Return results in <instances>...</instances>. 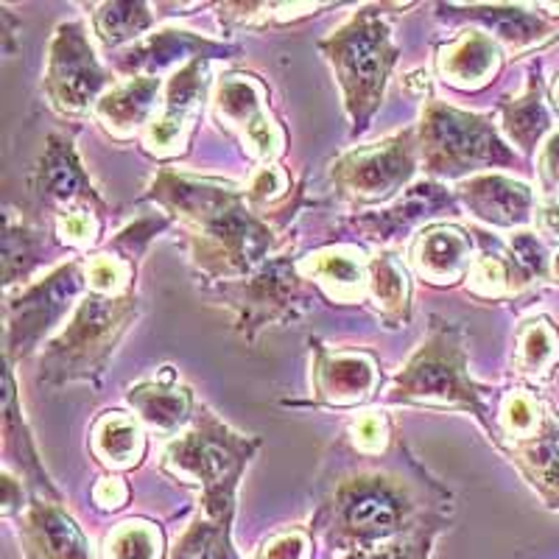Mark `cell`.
Segmentation results:
<instances>
[{
    "mask_svg": "<svg viewBox=\"0 0 559 559\" xmlns=\"http://www.w3.org/2000/svg\"><path fill=\"white\" fill-rule=\"evenodd\" d=\"M26 512V503H23V484L17 487L12 476H3V518L23 515Z\"/></svg>",
    "mask_w": 559,
    "mask_h": 559,
    "instance_id": "bcb514c9",
    "label": "cell"
},
{
    "mask_svg": "<svg viewBox=\"0 0 559 559\" xmlns=\"http://www.w3.org/2000/svg\"><path fill=\"white\" fill-rule=\"evenodd\" d=\"M163 93V79L159 76H134L123 84H115L98 98L93 107L96 121L107 129L112 138L127 140L134 132H146L157 112V98Z\"/></svg>",
    "mask_w": 559,
    "mask_h": 559,
    "instance_id": "7402d4cb",
    "label": "cell"
},
{
    "mask_svg": "<svg viewBox=\"0 0 559 559\" xmlns=\"http://www.w3.org/2000/svg\"><path fill=\"white\" fill-rule=\"evenodd\" d=\"M20 518V546L26 559H93L87 537L59 501L39 498Z\"/></svg>",
    "mask_w": 559,
    "mask_h": 559,
    "instance_id": "ac0fdd59",
    "label": "cell"
},
{
    "mask_svg": "<svg viewBox=\"0 0 559 559\" xmlns=\"http://www.w3.org/2000/svg\"><path fill=\"white\" fill-rule=\"evenodd\" d=\"M503 53L487 32H462L442 45L433 59L437 76L456 90H478L501 70Z\"/></svg>",
    "mask_w": 559,
    "mask_h": 559,
    "instance_id": "44dd1931",
    "label": "cell"
},
{
    "mask_svg": "<svg viewBox=\"0 0 559 559\" xmlns=\"http://www.w3.org/2000/svg\"><path fill=\"white\" fill-rule=\"evenodd\" d=\"M386 403L462 408L487 428L496 445H501L498 423L487 406V394L473 383L471 369H467V342H464L462 328H453L445 319L433 317L428 338L408 358L403 372L394 376Z\"/></svg>",
    "mask_w": 559,
    "mask_h": 559,
    "instance_id": "3957f363",
    "label": "cell"
},
{
    "mask_svg": "<svg viewBox=\"0 0 559 559\" xmlns=\"http://www.w3.org/2000/svg\"><path fill=\"white\" fill-rule=\"evenodd\" d=\"M171 559H241L233 548L229 523L199 515L174 546Z\"/></svg>",
    "mask_w": 559,
    "mask_h": 559,
    "instance_id": "e575fe53",
    "label": "cell"
},
{
    "mask_svg": "<svg viewBox=\"0 0 559 559\" xmlns=\"http://www.w3.org/2000/svg\"><path fill=\"white\" fill-rule=\"evenodd\" d=\"M34 191L48 207H53L57 216L73 213V210H96V213L107 210V204L98 197L87 171H84L73 138H64L57 132L48 138V146L39 159V168L34 174Z\"/></svg>",
    "mask_w": 559,
    "mask_h": 559,
    "instance_id": "5bb4252c",
    "label": "cell"
},
{
    "mask_svg": "<svg viewBox=\"0 0 559 559\" xmlns=\"http://www.w3.org/2000/svg\"><path fill=\"white\" fill-rule=\"evenodd\" d=\"M419 132V159L431 177L456 179L484 168H515L521 157L498 134L489 118L462 112L442 102L423 107Z\"/></svg>",
    "mask_w": 559,
    "mask_h": 559,
    "instance_id": "52a82bcc",
    "label": "cell"
},
{
    "mask_svg": "<svg viewBox=\"0 0 559 559\" xmlns=\"http://www.w3.org/2000/svg\"><path fill=\"white\" fill-rule=\"evenodd\" d=\"M207 90V59H193L168 79L166 96L143 132V146L154 157H174L188 143L199 98Z\"/></svg>",
    "mask_w": 559,
    "mask_h": 559,
    "instance_id": "4fadbf2b",
    "label": "cell"
},
{
    "mask_svg": "<svg viewBox=\"0 0 559 559\" xmlns=\"http://www.w3.org/2000/svg\"><path fill=\"white\" fill-rule=\"evenodd\" d=\"M39 233L28 229L26 224H17L14 213L7 216V241H3V277H7V292L14 283H26L32 269L39 263Z\"/></svg>",
    "mask_w": 559,
    "mask_h": 559,
    "instance_id": "74e56055",
    "label": "cell"
},
{
    "mask_svg": "<svg viewBox=\"0 0 559 559\" xmlns=\"http://www.w3.org/2000/svg\"><path fill=\"white\" fill-rule=\"evenodd\" d=\"M445 528H448L445 515L433 512V515H428L417 528L403 534L401 540L386 543V546L372 548V551L347 554L344 559H428L433 551V543H437V537L445 532Z\"/></svg>",
    "mask_w": 559,
    "mask_h": 559,
    "instance_id": "8d00e7d4",
    "label": "cell"
},
{
    "mask_svg": "<svg viewBox=\"0 0 559 559\" xmlns=\"http://www.w3.org/2000/svg\"><path fill=\"white\" fill-rule=\"evenodd\" d=\"M306 280V274L299 272V261L277 258L263 263L249 277L233 280L229 286H224V292L233 299L238 313L236 322L247 331V336H252L258 328H266L283 317H294V308L306 306L311 299Z\"/></svg>",
    "mask_w": 559,
    "mask_h": 559,
    "instance_id": "8fae6325",
    "label": "cell"
},
{
    "mask_svg": "<svg viewBox=\"0 0 559 559\" xmlns=\"http://www.w3.org/2000/svg\"><path fill=\"white\" fill-rule=\"evenodd\" d=\"M109 73L98 62L87 28L82 23H62L53 34L43 90L51 107L62 115L87 112L109 90Z\"/></svg>",
    "mask_w": 559,
    "mask_h": 559,
    "instance_id": "30bf717a",
    "label": "cell"
},
{
    "mask_svg": "<svg viewBox=\"0 0 559 559\" xmlns=\"http://www.w3.org/2000/svg\"><path fill=\"white\" fill-rule=\"evenodd\" d=\"M7 459L9 462H17L20 476H26L28 484L37 489L39 496L48 498V501H59L62 503V496H59V489L53 487L48 473L43 471V464H39L37 448H34L32 437H28L26 419L20 414V403H17V392H14V378H12V367H7Z\"/></svg>",
    "mask_w": 559,
    "mask_h": 559,
    "instance_id": "1f68e13d",
    "label": "cell"
},
{
    "mask_svg": "<svg viewBox=\"0 0 559 559\" xmlns=\"http://www.w3.org/2000/svg\"><path fill=\"white\" fill-rule=\"evenodd\" d=\"M534 229L548 243H559V193H543L534 210Z\"/></svg>",
    "mask_w": 559,
    "mask_h": 559,
    "instance_id": "ee69618b",
    "label": "cell"
},
{
    "mask_svg": "<svg viewBox=\"0 0 559 559\" xmlns=\"http://www.w3.org/2000/svg\"><path fill=\"white\" fill-rule=\"evenodd\" d=\"M148 199L185 224L193 261L210 277H249L277 243L274 229L249 204L247 188L159 171Z\"/></svg>",
    "mask_w": 559,
    "mask_h": 559,
    "instance_id": "6da1fadb",
    "label": "cell"
},
{
    "mask_svg": "<svg viewBox=\"0 0 559 559\" xmlns=\"http://www.w3.org/2000/svg\"><path fill=\"white\" fill-rule=\"evenodd\" d=\"M428 515L433 512H423L408 481L386 473H358L336 484L313 518V534L347 557L401 540Z\"/></svg>",
    "mask_w": 559,
    "mask_h": 559,
    "instance_id": "7a4b0ae2",
    "label": "cell"
},
{
    "mask_svg": "<svg viewBox=\"0 0 559 559\" xmlns=\"http://www.w3.org/2000/svg\"><path fill=\"white\" fill-rule=\"evenodd\" d=\"M210 102H213V112L233 132H238V138L254 159H263L266 166H272V159L283 154L286 134L269 112L266 90L258 79L247 76V73L218 76Z\"/></svg>",
    "mask_w": 559,
    "mask_h": 559,
    "instance_id": "7c38bea8",
    "label": "cell"
},
{
    "mask_svg": "<svg viewBox=\"0 0 559 559\" xmlns=\"http://www.w3.org/2000/svg\"><path fill=\"white\" fill-rule=\"evenodd\" d=\"M498 437L512 442V448H521L546 437L559 423V412L548 401H543L534 389H512L503 394L501 408H498Z\"/></svg>",
    "mask_w": 559,
    "mask_h": 559,
    "instance_id": "4316f807",
    "label": "cell"
},
{
    "mask_svg": "<svg viewBox=\"0 0 559 559\" xmlns=\"http://www.w3.org/2000/svg\"><path fill=\"white\" fill-rule=\"evenodd\" d=\"M299 272L333 302H358L367 294V261L353 247H328L299 258Z\"/></svg>",
    "mask_w": 559,
    "mask_h": 559,
    "instance_id": "603a6c76",
    "label": "cell"
},
{
    "mask_svg": "<svg viewBox=\"0 0 559 559\" xmlns=\"http://www.w3.org/2000/svg\"><path fill=\"white\" fill-rule=\"evenodd\" d=\"M501 129L509 143L521 148V154L526 157L540 152L546 134H551V112L546 104V84H543L540 68L528 73V84L521 96L501 104Z\"/></svg>",
    "mask_w": 559,
    "mask_h": 559,
    "instance_id": "cb8c5ba5",
    "label": "cell"
},
{
    "mask_svg": "<svg viewBox=\"0 0 559 559\" xmlns=\"http://www.w3.org/2000/svg\"><path fill=\"white\" fill-rule=\"evenodd\" d=\"M487 247L481 249V254H476L471 272H467V292L476 294L481 299H503L512 297V294L523 292L526 286H532L528 274L523 272L518 258L512 254L509 243H498L489 238H484Z\"/></svg>",
    "mask_w": 559,
    "mask_h": 559,
    "instance_id": "f1b7e54d",
    "label": "cell"
},
{
    "mask_svg": "<svg viewBox=\"0 0 559 559\" xmlns=\"http://www.w3.org/2000/svg\"><path fill=\"white\" fill-rule=\"evenodd\" d=\"M464 17L484 23L509 53L532 51L559 34V17L526 12L521 7H471L464 9Z\"/></svg>",
    "mask_w": 559,
    "mask_h": 559,
    "instance_id": "d4e9b609",
    "label": "cell"
},
{
    "mask_svg": "<svg viewBox=\"0 0 559 559\" xmlns=\"http://www.w3.org/2000/svg\"><path fill=\"white\" fill-rule=\"evenodd\" d=\"M90 448L109 471H129L146 453V437H143L140 419L123 412H107L93 426Z\"/></svg>",
    "mask_w": 559,
    "mask_h": 559,
    "instance_id": "f546056e",
    "label": "cell"
},
{
    "mask_svg": "<svg viewBox=\"0 0 559 559\" xmlns=\"http://www.w3.org/2000/svg\"><path fill=\"white\" fill-rule=\"evenodd\" d=\"M313 557V534L308 528H286L274 534L272 540L258 551L254 559H311Z\"/></svg>",
    "mask_w": 559,
    "mask_h": 559,
    "instance_id": "60d3db41",
    "label": "cell"
},
{
    "mask_svg": "<svg viewBox=\"0 0 559 559\" xmlns=\"http://www.w3.org/2000/svg\"><path fill=\"white\" fill-rule=\"evenodd\" d=\"M288 191V177L277 166H263L247 185V197L252 207H263L269 202H277Z\"/></svg>",
    "mask_w": 559,
    "mask_h": 559,
    "instance_id": "b9f144b4",
    "label": "cell"
},
{
    "mask_svg": "<svg viewBox=\"0 0 559 559\" xmlns=\"http://www.w3.org/2000/svg\"><path fill=\"white\" fill-rule=\"evenodd\" d=\"M551 107H554V112L559 115V73H557V79H554V84H551Z\"/></svg>",
    "mask_w": 559,
    "mask_h": 559,
    "instance_id": "7dc6e473",
    "label": "cell"
},
{
    "mask_svg": "<svg viewBox=\"0 0 559 559\" xmlns=\"http://www.w3.org/2000/svg\"><path fill=\"white\" fill-rule=\"evenodd\" d=\"M537 179L543 193H559V129L548 134L537 152Z\"/></svg>",
    "mask_w": 559,
    "mask_h": 559,
    "instance_id": "7bdbcfd3",
    "label": "cell"
},
{
    "mask_svg": "<svg viewBox=\"0 0 559 559\" xmlns=\"http://www.w3.org/2000/svg\"><path fill=\"white\" fill-rule=\"evenodd\" d=\"M154 26V14L146 3H102L93 12V32L104 48H118V45L138 39Z\"/></svg>",
    "mask_w": 559,
    "mask_h": 559,
    "instance_id": "836d02e7",
    "label": "cell"
},
{
    "mask_svg": "<svg viewBox=\"0 0 559 559\" xmlns=\"http://www.w3.org/2000/svg\"><path fill=\"white\" fill-rule=\"evenodd\" d=\"M174 372L166 367V372L157 381L138 383L129 389V403L138 412V419L143 426L159 433H177L193 419L191 406L193 397L185 386H174Z\"/></svg>",
    "mask_w": 559,
    "mask_h": 559,
    "instance_id": "484cf974",
    "label": "cell"
},
{
    "mask_svg": "<svg viewBox=\"0 0 559 559\" xmlns=\"http://www.w3.org/2000/svg\"><path fill=\"white\" fill-rule=\"evenodd\" d=\"M378 364L367 353L333 349L317 342V358L311 369L313 401L319 406H361L378 389Z\"/></svg>",
    "mask_w": 559,
    "mask_h": 559,
    "instance_id": "9a60e30c",
    "label": "cell"
},
{
    "mask_svg": "<svg viewBox=\"0 0 559 559\" xmlns=\"http://www.w3.org/2000/svg\"><path fill=\"white\" fill-rule=\"evenodd\" d=\"M551 277L559 283V249L551 254Z\"/></svg>",
    "mask_w": 559,
    "mask_h": 559,
    "instance_id": "c3c4849f",
    "label": "cell"
},
{
    "mask_svg": "<svg viewBox=\"0 0 559 559\" xmlns=\"http://www.w3.org/2000/svg\"><path fill=\"white\" fill-rule=\"evenodd\" d=\"M258 448V439L229 431L216 414L202 408L191 431L166 448L163 471L202 489V512L210 521L233 523L238 481Z\"/></svg>",
    "mask_w": 559,
    "mask_h": 559,
    "instance_id": "277c9868",
    "label": "cell"
},
{
    "mask_svg": "<svg viewBox=\"0 0 559 559\" xmlns=\"http://www.w3.org/2000/svg\"><path fill=\"white\" fill-rule=\"evenodd\" d=\"M138 317V294H93L76 306L62 333L48 344L39 361L45 383L93 381L104 372L123 333Z\"/></svg>",
    "mask_w": 559,
    "mask_h": 559,
    "instance_id": "8992f818",
    "label": "cell"
},
{
    "mask_svg": "<svg viewBox=\"0 0 559 559\" xmlns=\"http://www.w3.org/2000/svg\"><path fill=\"white\" fill-rule=\"evenodd\" d=\"M319 51L331 62L333 76L342 87L353 134H361L383 104L389 73L401 57L386 14L378 7L361 9L331 37L322 39Z\"/></svg>",
    "mask_w": 559,
    "mask_h": 559,
    "instance_id": "5b68a950",
    "label": "cell"
},
{
    "mask_svg": "<svg viewBox=\"0 0 559 559\" xmlns=\"http://www.w3.org/2000/svg\"><path fill=\"white\" fill-rule=\"evenodd\" d=\"M93 498L102 509H121L129 501V487L123 478H102L93 489Z\"/></svg>",
    "mask_w": 559,
    "mask_h": 559,
    "instance_id": "f6af8a7d",
    "label": "cell"
},
{
    "mask_svg": "<svg viewBox=\"0 0 559 559\" xmlns=\"http://www.w3.org/2000/svg\"><path fill=\"white\" fill-rule=\"evenodd\" d=\"M163 532L148 521H127L107 534L102 559H163Z\"/></svg>",
    "mask_w": 559,
    "mask_h": 559,
    "instance_id": "d590c367",
    "label": "cell"
},
{
    "mask_svg": "<svg viewBox=\"0 0 559 559\" xmlns=\"http://www.w3.org/2000/svg\"><path fill=\"white\" fill-rule=\"evenodd\" d=\"M559 369V328L548 317L526 319L515 331L512 372L528 383L551 381Z\"/></svg>",
    "mask_w": 559,
    "mask_h": 559,
    "instance_id": "83f0119b",
    "label": "cell"
},
{
    "mask_svg": "<svg viewBox=\"0 0 559 559\" xmlns=\"http://www.w3.org/2000/svg\"><path fill=\"white\" fill-rule=\"evenodd\" d=\"M347 437L349 442H353V448H356L358 453H364V456H376V453L386 451L389 439H392L386 414H361V417L347 428Z\"/></svg>",
    "mask_w": 559,
    "mask_h": 559,
    "instance_id": "f35d334b",
    "label": "cell"
},
{
    "mask_svg": "<svg viewBox=\"0 0 559 559\" xmlns=\"http://www.w3.org/2000/svg\"><path fill=\"white\" fill-rule=\"evenodd\" d=\"M512 459L526 476V481L537 489L543 503L559 509V423L528 445L512 448Z\"/></svg>",
    "mask_w": 559,
    "mask_h": 559,
    "instance_id": "d6a6232c",
    "label": "cell"
},
{
    "mask_svg": "<svg viewBox=\"0 0 559 559\" xmlns=\"http://www.w3.org/2000/svg\"><path fill=\"white\" fill-rule=\"evenodd\" d=\"M419 159L417 127L389 134L376 146L353 148L331 166V182L356 207L383 204L412 182Z\"/></svg>",
    "mask_w": 559,
    "mask_h": 559,
    "instance_id": "ba28073f",
    "label": "cell"
},
{
    "mask_svg": "<svg viewBox=\"0 0 559 559\" xmlns=\"http://www.w3.org/2000/svg\"><path fill=\"white\" fill-rule=\"evenodd\" d=\"M473 238L467 229L453 224H437L417 233L412 243V269L433 286H448L467 277L473 266Z\"/></svg>",
    "mask_w": 559,
    "mask_h": 559,
    "instance_id": "ffe728a7",
    "label": "cell"
},
{
    "mask_svg": "<svg viewBox=\"0 0 559 559\" xmlns=\"http://www.w3.org/2000/svg\"><path fill=\"white\" fill-rule=\"evenodd\" d=\"M456 197L473 216L501 229H526L534 224L537 193L526 182L503 174H476L456 185Z\"/></svg>",
    "mask_w": 559,
    "mask_h": 559,
    "instance_id": "2e32d148",
    "label": "cell"
},
{
    "mask_svg": "<svg viewBox=\"0 0 559 559\" xmlns=\"http://www.w3.org/2000/svg\"><path fill=\"white\" fill-rule=\"evenodd\" d=\"M459 197L451 193L445 185L426 179L403 191V197L386 210L378 213H364V216L349 218V227L358 229L367 241L389 243L394 238L406 236L408 229L417 227L426 218H437L442 210H456Z\"/></svg>",
    "mask_w": 559,
    "mask_h": 559,
    "instance_id": "e0dca14e",
    "label": "cell"
},
{
    "mask_svg": "<svg viewBox=\"0 0 559 559\" xmlns=\"http://www.w3.org/2000/svg\"><path fill=\"white\" fill-rule=\"evenodd\" d=\"M98 216H102V213H96V210H73V213H62V216H57L59 241L76 249L96 243L98 233H102V222H98Z\"/></svg>",
    "mask_w": 559,
    "mask_h": 559,
    "instance_id": "ab89813d",
    "label": "cell"
},
{
    "mask_svg": "<svg viewBox=\"0 0 559 559\" xmlns=\"http://www.w3.org/2000/svg\"><path fill=\"white\" fill-rule=\"evenodd\" d=\"M238 53L229 45L216 43V39L199 37L193 32H179V28H159V32L148 34L146 39H140L129 51L118 57V70L123 73H138V76H159L163 70L171 68L177 59H218L233 57Z\"/></svg>",
    "mask_w": 559,
    "mask_h": 559,
    "instance_id": "d6986e66",
    "label": "cell"
},
{
    "mask_svg": "<svg viewBox=\"0 0 559 559\" xmlns=\"http://www.w3.org/2000/svg\"><path fill=\"white\" fill-rule=\"evenodd\" d=\"M367 297L376 302L381 317L392 324L412 319V288L403 263L389 252L367 258Z\"/></svg>",
    "mask_w": 559,
    "mask_h": 559,
    "instance_id": "4dcf8cb0",
    "label": "cell"
},
{
    "mask_svg": "<svg viewBox=\"0 0 559 559\" xmlns=\"http://www.w3.org/2000/svg\"><path fill=\"white\" fill-rule=\"evenodd\" d=\"M87 288L84 261H70L26 286L7 302V361L32 356L48 333L62 324Z\"/></svg>",
    "mask_w": 559,
    "mask_h": 559,
    "instance_id": "9c48e42d",
    "label": "cell"
}]
</instances>
